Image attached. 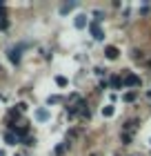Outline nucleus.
Listing matches in <instances>:
<instances>
[{"mask_svg":"<svg viewBox=\"0 0 151 156\" xmlns=\"http://www.w3.org/2000/svg\"><path fill=\"white\" fill-rule=\"evenodd\" d=\"M16 156H22V154H16Z\"/></svg>","mask_w":151,"mask_h":156,"instance_id":"2eb2a0df","label":"nucleus"},{"mask_svg":"<svg viewBox=\"0 0 151 156\" xmlns=\"http://www.w3.org/2000/svg\"><path fill=\"white\" fill-rule=\"evenodd\" d=\"M74 7H76V2H67V5H64L60 11H62V13H67V11H71V9H74Z\"/></svg>","mask_w":151,"mask_h":156,"instance_id":"f8f14e48","label":"nucleus"},{"mask_svg":"<svg viewBox=\"0 0 151 156\" xmlns=\"http://www.w3.org/2000/svg\"><path fill=\"white\" fill-rule=\"evenodd\" d=\"M67 78H64V76H56V85H58V87H67Z\"/></svg>","mask_w":151,"mask_h":156,"instance_id":"1a4fd4ad","label":"nucleus"},{"mask_svg":"<svg viewBox=\"0 0 151 156\" xmlns=\"http://www.w3.org/2000/svg\"><path fill=\"white\" fill-rule=\"evenodd\" d=\"M36 118H38V120H49V109H45V107L38 109V112H36Z\"/></svg>","mask_w":151,"mask_h":156,"instance_id":"423d86ee","label":"nucleus"},{"mask_svg":"<svg viewBox=\"0 0 151 156\" xmlns=\"http://www.w3.org/2000/svg\"><path fill=\"white\" fill-rule=\"evenodd\" d=\"M74 25L78 27V29H82V27L87 25V16H82V13H78V16L74 18Z\"/></svg>","mask_w":151,"mask_h":156,"instance_id":"20e7f679","label":"nucleus"},{"mask_svg":"<svg viewBox=\"0 0 151 156\" xmlns=\"http://www.w3.org/2000/svg\"><path fill=\"white\" fill-rule=\"evenodd\" d=\"M5 27H9V23H7V20H0V29H5Z\"/></svg>","mask_w":151,"mask_h":156,"instance_id":"ddd939ff","label":"nucleus"},{"mask_svg":"<svg viewBox=\"0 0 151 156\" xmlns=\"http://www.w3.org/2000/svg\"><path fill=\"white\" fill-rule=\"evenodd\" d=\"M125 101H127V103L136 101V91H127V94H125Z\"/></svg>","mask_w":151,"mask_h":156,"instance_id":"9b49d317","label":"nucleus"},{"mask_svg":"<svg viewBox=\"0 0 151 156\" xmlns=\"http://www.w3.org/2000/svg\"><path fill=\"white\" fill-rule=\"evenodd\" d=\"M118 54H120V51H118L116 47H107V49H105V56H107L109 60H116V58H118Z\"/></svg>","mask_w":151,"mask_h":156,"instance_id":"7ed1b4c3","label":"nucleus"},{"mask_svg":"<svg viewBox=\"0 0 151 156\" xmlns=\"http://www.w3.org/2000/svg\"><path fill=\"white\" fill-rule=\"evenodd\" d=\"M5 143L7 145H18V136H16V132H13V129L5 132Z\"/></svg>","mask_w":151,"mask_h":156,"instance_id":"f257e3e1","label":"nucleus"},{"mask_svg":"<svg viewBox=\"0 0 151 156\" xmlns=\"http://www.w3.org/2000/svg\"><path fill=\"white\" fill-rule=\"evenodd\" d=\"M113 112H116V109H113V105H105V107H102V116L109 118V116H113Z\"/></svg>","mask_w":151,"mask_h":156,"instance_id":"6e6552de","label":"nucleus"},{"mask_svg":"<svg viewBox=\"0 0 151 156\" xmlns=\"http://www.w3.org/2000/svg\"><path fill=\"white\" fill-rule=\"evenodd\" d=\"M9 60L13 62V65H18V62H20V56H18V49H11V51H9Z\"/></svg>","mask_w":151,"mask_h":156,"instance_id":"0eeeda50","label":"nucleus"},{"mask_svg":"<svg viewBox=\"0 0 151 156\" xmlns=\"http://www.w3.org/2000/svg\"><path fill=\"white\" fill-rule=\"evenodd\" d=\"M125 85H129V87H140V78L136 76V74H129L125 78Z\"/></svg>","mask_w":151,"mask_h":156,"instance_id":"f03ea898","label":"nucleus"},{"mask_svg":"<svg viewBox=\"0 0 151 156\" xmlns=\"http://www.w3.org/2000/svg\"><path fill=\"white\" fill-rule=\"evenodd\" d=\"M0 156H7V154H5V150H0Z\"/></svg>","mask_w":151,"mask_h":156,"instance_id":"4468645a","label":"nucleus"},{"mask_svg":"<svg viewBox=\"0 0 151 156\" xmlns=\"http://www.w3.org/2000/svg\"><path fill=\"white\" fill-rule=\"evenodd\" d=\"M111 87H122V78H111Z\"/></svg>","mask_w":151,"mask_h":156,"instance_id":"9d476101","label":"nucleus"},{"mask_svg":"<svg viewBox=\"0 0 151 156\" xmlns=\"http://www.w3.org/2000/svg\"><path fill=\"white\" fill-rule=\"evenodd\" d=\"M91 36L96 38V40H102V38H105V34H102V29H100L98 25H93V27H91Z\"/></svg>","mask_w":151,"mask_h":156,"instance_id":"39448f33","label":"nucleus"}]
</instances>
